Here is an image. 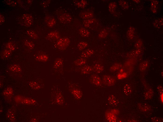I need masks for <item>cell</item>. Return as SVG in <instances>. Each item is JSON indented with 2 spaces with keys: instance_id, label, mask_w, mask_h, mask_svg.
<instances>
[{
  "instance_id": "cell-1",
  "label": "cell",
  "mask_w": 163,
  "mask_h": 122,
  "mask_svg": "<svg viewBox=\"0 0 163 122\" xmlns=\"http://www.w3.org/2000/svg\"><path fill=\"white\" fill-rule=\"evenodd\" d=\"M70 40L68 38L64 37L60 38L56 44V46L59 50L63 51L66 50L69 46Z\"/></svg>"
},
{
  "instance_id": "cell-2",
  "label": "cell",
  "mask_w": 163,
  "mask_h": 122,
  "mask_svg": "<svg viewBox=\"0 0 163 122\" xmlns=\"http://www.w3.org/2000/svg\"><path fill=\"white\" fill-rule=\"evenodd\" d=\"M102 80L104 84L108 86L113 85L116 81L115 78L113 76L108 75H103L102 77Z\"/></svg>"
},
{
  "instance_id": "cell-3",
  "label": "cell",
  "mask_w": 163,
  "mask_h": 122,
  "mask_svg": "<svg viewBox=\"0 0 163 122\" xmlns=\"http://www.w3.org/2000/svg\"><path fill=\"white\" fill-rule=\"evenodd\" d=\"M72 19L71 16L70 14L67 13H64L59 16V19L60 22L65 24L70 22Z\"/></svg>"
},
{
  "instance_id": "cell-4",
  "label": "cell",
  "mask_w": 163,
  "mask_h": 122,
  "mask_svg": "<svg viewBox=\"0 0 163 122\" xmlns=\"http://www.w3.org/2000/svg\"><path fill=\"white\" fill-rule=\"evenodd\" d=\"M90 80L92 83L96 86H99L101 84V79L96 75L93 74L91 75L90 77Z\"/></svg>"
},
{
  "instance_id": "cell-5",
  "label": "cell",
  "mask_w": 163,
  "mask_h": 122,
  "mask_svg": "<svg viewBox=\"0 0 163 122\" xmlns=\"http://www.w3.org/2000/svg\"><path fill=\"white\" fill-rule=\"evenodd\" d=\"M94 51L92 49H87L83 51L80 55L81 57L85 59L89 58L94 53Z\"/></svg>"
},
{
  "instance_id": "cell-6",
  "label": "cell",
  "mask_w": 163,
  "mask_h": 122,
  "mask_svg": "<svg viewBox=\"0 0 163 122\" xmlns=\"http://www.w3.org/2000/svg\"><path fill=\"white\" fill-rule=\"evenodd\" d=\"M79 16L85 20L91 19L93 17V13L90 11H83L79 14Z\"/></svg>"
},
{
  "instance_id": "cell-7",
  "label": "cell",
  "mask_w": 163,
  "mask_h": 122,
  "mask_svg": "<svg viewBox=\"0 0 163 122\" xmlns=\"http://www.w3.org/2000/svg\"><path fill=\"white\" fill-rule=\"evenodd\" d=\"M137 107L140 110L143 112H148L150 111L151 109L150 106L145 103H139L138 104Z\"/></svg>"
},
{
  "instance_id": "cell-8",
  "label": "cell",
  "mask_w": 163,
  "mask_h": 122,
  "mask_svg": "<svg viewBox=\"0 0 163 122\" xmlns=\"http://www.w3.org/2000/svg\"><path fill=\"white\" fill-rule=\"evenodd\" d=\"M22 18L26 25L29 26L31 25L33 19L31 15L28 14H25L23 16Z\"/></svg>"
},
{
  "instance_id": "cell-9",
  "label": "cell",
  "mask_w": 163,
  "mask_h": 122,
  "mask_svg": "<svg viewBox=\"0 0 163 122\" xmlns=\"http://www.w3.org/2000/svg\"><path fill=\"white\" fill-rule=\"evenodd\" d=\"M92 68L93 71L97 73H101L104 70V69L103 66L100 64H95Z\"/></svg>"
},
{
  "instance_id": "cell-10",
  "label": "cell",
  "mask_w": 163,
  "mask_h": 122,
  "mask_svg": "<svg viewBox=\"0 0 163 122\" xmlns=\"http://www.w3.org/2000/svg\"><path fill=\"white\" fill-rule=\"evenodd\" d=\"M48 37L50 39L53 40H58L60 38V36L58 32L54 31L50 32Z\"/></svg>"
},
{
  "instance_id": "cell-11",
  "label": "cell",
  "mask_w": 163,
  "mask_h": 122,
  "mask_svg": "<svg viewBox=\"0 0 163 122\" xmlns=\"http://www.w3.org/2000/svg\"><path fill=\"white\" fill-rule=\"evenodd\" d=\"M79 32L81 36L84 37H88L90 34L89 31L83 27H81L79 29Z\"/></svg>"
},
{
  "instance_id": "cell-12",
  "label": "cell",
  "mask_w": 163,
  "mask_h": 122,
  "mask_svg": "<svg viewBox=\"0 0 163 122\" xmlns=\"http://www.w3.org/2000/svg\"><path fill=\"white\" fill-rule=\"evenodd\" d=\"M93 71L92 68L90 66L86 65L83 67L81 69V72L84 74H88Z\"/></svg>"
},
{
  "instance_id": "cell-13",
  "label": "cell",
  "mask_w": 163,
  "mask_h": 122,
  "mask_svg": "<svg viewBox=\"0 0 163 122\" xmlns=\"http://www.w3.org/2000/svg\"><path fill=\"white\" fill-rule=\"evenodd\" d=\"M74 63V64L76 66H82L86 63V60L85 59L81 57L76 60Z\"/></svg>"
},
{
  "instance_id": "cell-14",
  "label": "cell",
  "mask_w": 163,
  "mask_h": 122,
  "mask_svg": "<svg viewBox=\"0 0 163 122\" xmlns=\"http://www.w3.org/2000/svg\"><path fill=\"white\" fill-rule=\"evenodd\" d=\"M108 101L111 105H116L118 103V100L116 97L112 95L110 96L108 99Z\"/></svg>"
},
{
  "instance_id": "cell-15",
  "label": "cell",
  "mask_w": 163,
  "mask_h": 122,
  "mask_svg": "<svg viewBox=\"0 0 163 122\" xmlns=\"http://www.w3.org/2000/svg\"><path fill=\"white\" fill-rule=\"evenodd\" d=\"M88 45V43L86 42L81 41L78 44L77 47L78 49L80 51H82L85 49Z\"/></svg>"
},
{
  "instance_id": "cell-16",
  "label": "cell",
  "mask_w": 163,
  "mask_h": 122,
  "mask_svg": "<svg viewBox=\"0 0 163 122\" xmlns=\"http://www.w3.org/2000/svg\"><path fill=\"white\" fill-rule=\"evenodd\" d=\"M153 94L154 92L150 88L145 93L144 98L146 99H150L153 97Z\"/></svg>"
},
{
  "instance_id": "cell-17",
  "label": "cell",
  "mask_w": 163,
  "mask_h": 122,
  "mask_svg": "<svg viewBox=\"0 0 163 122\" xmlns=\"http://www.w3.org/2000/svg\"><path fill=\"white\" fill-rule=\"evenodd\" d=\"M123 91L125 94L126 95H130L132 92L131 86L128 84H126L123 88Z\"/></svg>"
},
{
  "instance_id": "cell-18",
  "label": "cell",
  "mask_w": 163,
  "mask_h": 122,
  "mask_svg": "<svg viewBox=\"0 0 163 122\" xmlns=\"http://www.w3.org/2000/svg\"><path fill=\"white\" fill-rule=\"evenodd\" d=\"M95 20V19L92 18L85 20L83 22V25L85 27H88L93 23Z\"/></svg>"
},
{
  "instance_id": "cell-19",
  "label": "cell",
  "mask_w": 163,
  "mask_h": 122,
  "mask_svg": "<svg viewBox=\"0 0 163 122\" xmlns=\"http://www.w3.org/2000/svg\"><path fill=\"white\" fill-rule=\"evenodd\" d=\"M47 22L48 26L49 27H52L56 24V21L53 18H49Z\"/></svg>"
},
{
  "instance_id": "cell-20",
  "label": "cell",
  "mask_w": 163,
  "mask_h": 122,
  "mask_svg": "<svg viewBox=\"0 0 163 122\" xmlns=\"http://www.w3.org/2000/svg\"><path fill=\"white\" fill-rule=\"evenodd\" d=\"M62 59L61 58H57L54 63V66L56 68H59L63 64Z\"/></svg>"
},
{
  "instance_id": "cell-21",
  "label": "cell",
  "mask_w": 163,
  "mask_h": 122,
  "mask_svg": "<svg viewBox=\"0 0 163 122\" xmlns=\"http://www.w3.org/2000/svg\"><path fill=\"white\" fill-rule=\"evenodd\" d=\"M108 34V33L106 29H103L99 33L98 36L100 38H104L107 36Z\"/></svg>"
},
{
  "instance_id": "cell-22",
  "label": "cell",
  "mask_w": 163,
  "mask_h": 122,
  "mask_svg": "<svg viewBox=\"0 0 163 122\" xmlns=\"http://www.w3.org/2000/svg\"><path fill=\"white\" fill-rule=\"evenodd\" d=\"M148 63L147 61H145L141 63L139 66V68L141 71H145L148 65Z\"/></svg>"
},
{
  "instance_id": "cell-23",
  "label": "cell",
  "mask_w": 163,
  "mask_h": 122,
  "mask_svg": "<svg viewBox=\"0 0 163 122\" xmlns=\"http://www.w3.org/2000/svg\"><path fill=\"white\" fill-rule=\"evenodd\" d=\"M121 65L120 63H116L114 64L110 68V71L111 72L115 71L119 69L121 67Z\"/></svg>"
},
{
  "instance_id": "cell-24",
  "label": "cell",
  "mask_w": 163,
  "mask_h": 122,
  "mask_svg": "<svg viewBox=\"0 0 163 122\" xmlns=\"http://www.w3.org/2000/svg\"><path fill=\"white\" fill-rule=\"evenodd\" d=\"M76 5L79 8H83L85 7L87 4V2L85 0H81L79 2L75 3Z\"/></svg>"
},
{
  "instance_id": "cell-25",
  "label": "cell",
  "mask_w": 163,
  "mask_h": 122,
  "mask_svg": "<svg viewBox=\"0 0 163 122\" xmlns=\"http://www.w3.org/2000/svg\"><path fill=\"white\" fill-rule=\"evenodd\" d=\"M10 69L12 71H19L21 69L20 66L17 64H14L11 65L10 67Z\"/></svg>"
},
{
  "instance_id": "cell-26",
  "label": "cell",
  "mask_w": 163,
  "mask_h": 122,
  "mask_svg": "<svg viewBox=\"0 0 163 122\" xmlns=\"http://www.w3.org/2000/svg\"><path fill=\"white\" fill-rule=\"evenodd\" d=\"M27 33L28 35L33 39H36L37 38V35L33 31L28 30L27 31Z\"/></svg>"
},
{
  "instance_id": "cell-27",
  "label": "cell",
  "mask_w": 163,
  "mask_h": 122,
  "mask_svg": "<svg viewBox=\"0 0 163 122\" xmlns=\"http://www.w3.org/2000/svg\"><path fill=\"white\" fill-rule=\"evenodd\" d=\"M116 4L114 3H111L108 6L109 10L110 11L112 12L113 11L115 8Z\"/></svg>"
},
{
  "instance_id": "cell-28",
  "label": "cell",
  "mask_w": 163,
  "mask_h": 122,
  "mask_svg": "<svg viewBox=\"0 0 163 122\" xmlns=\"http://www.w3.org/2000/svg\"><path fill=\"white\" fill-rule=\"evenodd\" d=\"M25 43V44L30 48H33L34 46L33 44L31 42L27 40Z\"/></svg>"
},
{
  "instance_id": "cell-29",
  "label": "cell",
  "mask_w": 163,
  "mask_h": 122,
  "mask_svg": "<svg viewBox=\"0 0 163 122\" xmlns=\"http://www.w3.org/2000/svg\"><path fill=\"white\" fill-rule=\"evenodd\" d=\"M39 60L41 61H44L48 59V57L45 55H42L40 56L39 57Z\"/></svg>"
},
{
  "instance_id": "cell-30",
  "label": "cell",
  "mask_w": 163,
  "mask_h": 122,
  "mask_svg": "<svg viewBox=\"0 0 163 122\" xmlns=\"http://www.w3.org/2000/svg\"><path fill=\"white\" fill-rule=\"evenodd\" d=\"M7 45V47L8 48L11 50H13L14 47L12 44L11 43H9Z\"/></svg>"
},
{
  "instance_id": "cell-31",
  "label": "cell",
  "mask_w": 163,
  "mask_h": 122,
  "mask_svg": "<svg viewBox=\"0 0 163 122\" xmlns=\"http://www.w3.org/2000/svg\"><path fill=\"white\" fill-rule=\"evenodd\" d=\"M152 120L153 121H154V122H160L161 120H160L161 119L159 118H158L157 117H154L152 119Z\"/></svg>"
}]
</instances>
